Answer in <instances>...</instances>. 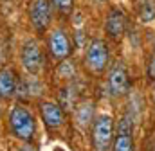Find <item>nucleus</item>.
Here are the masks:
<instances>
[{"label": "nucleus", "instance_id": "nucleus-1", "mask_svg": "<svg viewBox=\"0 0 155 151\" xmlns=\"http://www.w3.org/2000/svg\"><path fill=\"white\" fill-rule=\"evenodd\" d=\"M7 122H9V131L18 140L31 142L35 139V135H36V120H35V115L25 106H20V104L13 106L11 112H9V117H7Z\"/></svg>", "mask_w": 155, "mask_h": 151}, {"label": "nucleus", "instance_id": "nucleus-2", "mask_svg": "<svg viewBox=\"0 0 155 151\" xmlns=\"http://www.w3.org/2000/svg\"><path fill=\"white\" fill-rule=\"evenodd\" d=\"M92 151H110L114 142V119L108 113L96 115L90 131Z\"/></svg>", "mask_w": 155, "mask_h": 151}, {"label": "nucleus", "instance_id": "nucleus-3", "mask_svg": "<svg viewBox=\"0 0 155 151\" xmlns=\"http://www.w3.org/2000/svg\"><path fill=\"white\" fill-rule=\"evenodd\" d=\"M85 65L92 74H103L108 65H110V52L107 41L96 38L88 43L87 52H85Z\"/></svg>", "mask_w": 155, "mask_h": 151}, {"label": "nucleus", "instance_id": "nucleus-4", "mask_svg": "<svg viewBox=\"0 0 155 151\" xmlns=\"http://www.w3.org/2000/svg\"><path fill=\"white\" fill-rule=\"evenodd\" d=\"M107 90L108 95L114 99H121L130 92V77H128V70L126 65L119 59L116 63H112V67L108 69L107 74Z\"/></svg>", "mask_w": 155, "mask_h": 151}, {"label": "nucleus", "instance_id": "nucleus-5", "mask_svg": "<svg viewBox=\"0 0 155 151\" xmlns=\"http://www.w3.org/2000/svg\"><path fill=\"white\" fill-rule=\"evenodd\" d=\"M20 63L25 69V72L31 76H36L43 69V52L36 40L29 38L24 41L20 49Z\"/></svg>", "mask_w": 155, "mask_h": 151}, {"label": "nucleus", "instance_id": "nucleus-6", "mask_svg": "<svg viewBox=\"0 0 155 151\" xmlns=\"http://www.w3.org/2000/svg\"><path fill=\"white\" fill-rule=\"evenodd\" d=\"M29 20L33 27L43 33L52 22V4L51 0H31L29 2Z\"/></svg>", "mask_w": 155, "mask_h": 151}, {"label": "nucleus", "instance_id": "nucleus-7", "mask_svg": "<svg viewBox=\"0 0 155 151\" xmlns=\"http://www.w3.org/2000/svg\"><path fill=\"white\" fill-rule=\"evenodd\" d=\"M47 45H49V52L54 59L61 61V59H67L72 52V43H71V38L67 34V31L63 27H56L49 33V40H47Z\"/></svg>", "mask_w": 155, "mask_h": 151}, {"label": "nucleus", "instance_id": "nucleus-8", "mask_svg": "<svg viewBox=\"0 0 155 151\" xmlns=\"http://www.w3.org/2000/svg\"><path fill=\"white\" fill-rule=\"evenodd\" d=\"M112 151H134V119L128 113L117 122V135L112 142Z\"/></svg>", "mask_w": 155, "mask_h": 151}, {"label": "nucleus", "instance_id": "nucleus-9", "mask_svg": "<svg viewBox=\"0 0 155 151\" xmlns=\"http://www.w3.org/2000/svg\"><path fill=\"white\" fill-rule=\"evenodd\" d=\"M40 115H41V120L45 122V126L51 130L61 128L67 120L63 106L58 103H52V101H41L40 103Z\"/></svg>", "mask_w": 155, "mask_h": 151}, {"label": "nucleus", "instance_id": "nucleus-10", "mask_svg": "<svg viewBox=\"0 0 155 151\" xmlns=\"http://www.w3.org/2000/svg\"><path fill=\"white\" fill-rule=\"evenodd\" d=\"M105 31H107V36L110 40H121L124 31H126V14L123 13V9L119 7H112L107 14V20H105Z\"/></svg>", "mask_w": 155, "mask_h": 151}, {"label": "nucleus", "instance_id": "nucleus-11", "mask_svg": "<svg viewBox=\"0 0 155 151\" xmlns=\"http://www.w3.org/2000/svg\"><path fill=\"white\" fill-rule=\"evenodd\" d=\"M18 88V79L13 69H2L0 70V97L2 99H11L16 95Z\"/></svg>", "mask_w": 155, "mask_h": 151}, {"label": "nucleus", "instance_id": "nucleus-12", "mask_svg": "<svg viewBox=\"0 0 155 151\" xmlns=\"http://www.w3.org/2000/svg\"><path fill=\"white\" fill-rule=\"evenodd\" d=\"M96 115H94V103L92 101H85L76 106V122L85 130L88 126H92Z\"/></svg>", "mask_w": 155, "mask_h": 151}, {"label": "nucleus", "instance_id": "nucleus-13", "mask_svg": "<svg viewBox=\"0 0 155 151\" xmlns=\"http://www.w3.org/2000/svg\"><path fill=\"white\" fill-rule=\"evenodd\" d=\"M139 20L143 24H150L155 20V0H143L139 4Z\"/></svg>", "mask_w": 155, "mask_h": 151}, {"label": "nucleus", "instance_id": "nucleus-14", "mask_svg": "<svg viewBox=\"0 0 155 151\" xmlns=\"http://www.w3.org/2000/svg\"><path fill=\"white\" fill-rule=\"evenodd\" d=\"M51 4H52V9L63 16L71 14L74 9V0H51Z\"/></svg>", "mask_w": 155, "mask_h": 151}, {"label": "nucleus", "instance_id": "nucleus-15", "mask_svg": "<svg viewBox=\"0 0 155 151\" xmlns=\"http://www.w3.org/2000/svg\"><path fill=\"white\" fill-rule=\"evenodd\" d=\"M148 77L155 81V52L152 54V58H150V63H148Z\"/></svg>", "mask_w": 155, "mask_h": 151}, {"label": "nucleus", "instance_id": "nucleus-16", "mask_svg": "<svg viewBox=\"0 0 155 151\" xmlns=\"http://www.w3.org/2000/svg\"><path fill=\"white\" fill-rule=\"evenodd\" d=\"M144 151H155V137H153V139H150V140L146 142V146H144Z\"/></svg>", "mask_w": 155, "mask_h": 151}, {"label": "nucleus", "instance_id": "nucleus-17", "mask_svg": "<svg viewBox=\"0 0 155 151\" xmlns=\"http://www.w3.org/2000/svg\"><path fill=\"white\" fill-rule=\"evenodd\" d=\"M20 151H36V149H35V146H24Z\"/></svg>", "mask_w": 155, "mask_h": 151}, {"label": "nucleus", "instance_id": "nucleus-18", "mask_svg": "<svg viewBox=\"0 0 155 151\" xmlns=\"http://www.w3.org/2000/svg\"><path fill=\"white\" fill-rule=\"evenodd\" d=\"M153 95H155V94H153Z\"/></svg>", "mask_w": 155, "mask_h": 151}]
</instances>
